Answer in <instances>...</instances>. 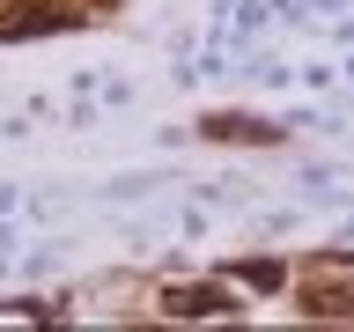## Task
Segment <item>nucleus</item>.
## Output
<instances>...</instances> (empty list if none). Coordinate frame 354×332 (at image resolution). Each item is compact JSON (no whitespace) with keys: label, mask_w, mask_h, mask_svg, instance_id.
<instances>
[{"label":"nucleus","mask_w":354,"mask_h":332,"mask_svg":"<svg viewBox=\"0 0 354 332\" xmlns=\"http://www.w3.org/2000/svg\"><path fill=\"white\" fill-rule=\"evenodd\" d=\"M170 310H185V317H207V310H221L214 288H185V295H170Z\"/></svg>","instance_id":"nucleus-1"}]
</instances>
